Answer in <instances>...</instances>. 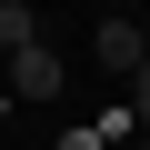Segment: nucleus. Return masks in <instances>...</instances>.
Instances as JSON below:
<instances>
[{
  "label": "nucleus",
  "instance_id": "nucleus-1",
  "mask_svg": "<svg viewBox=\"0 0 150 150\" xmlns=\"http://www.w3.org/2000/svg\"><path fill=\"white\" fill-rule=\"evenodd\" d=\"M60 80H70V60H60L50 40H30V50H10V100H60Z\"/></svg>",
  "mask_w": 150,
  "mask_h": 150
},
{
  "label": "nucleus",
  "instance_id": "nucleus-2",
  "mask_svg": "<svg viewBox=\"0 0 150 150\" xmlns=\"http://www.w3.org/2000/svg\"><path fill=\"white\" fill-rule=\"evenodd\" d=\"M90 50H100V70H110V80H130V70H140V60H150V30H140V20H120V10H110V20H100V30H90Z\"/></svg>",
  "mask_w": 150,
  "mask_h": 150
},
{
  "label": "nucleus",
  "instance_id": "nucleus-3",
  "mask_svg": "<svg viewBox=\"0 0 150 150\" xmlns=\"http://www.w3.org/2000/svg\"><path fill=\"white\" fill-rule=\"evenodd\" d=\"M40 40V10H20V0H10V10H0V50H30Z\"/></svg>",
  "mask_w": 150,
  "mask_h": 150
},
{
  "label": "nucleus",
  "instance_id": "nucleus-4",
  "mask_svg": "<svg viewBox=\"0 0 150 150\" xmlns=\"http://www.w3.org/2000/svg\"><path fill=\"white\" fill-rule=\"evenodd\" d=\"M130 120H150V60L130 70Z\"/></svg>",
  "mask_w": 150,
  "mask_h": 150
},
{
  "label": "nucleus",
  "instance_id": "nucleus-5",
  "mask_svg": "<svg viewBox=\"0 0 150 150\" xmlns=\"http://www.w3.org/2000/svg\"><path fill=\"white\" fill-rule=\"evenodd\" d=\"M0 120H10V90H0Z\"/></svg>",
  "mask_w": 150,
  "mask_h": 150
}]
</instances>
